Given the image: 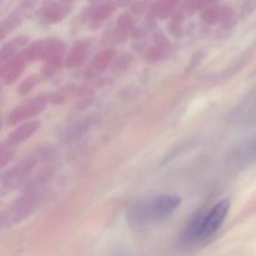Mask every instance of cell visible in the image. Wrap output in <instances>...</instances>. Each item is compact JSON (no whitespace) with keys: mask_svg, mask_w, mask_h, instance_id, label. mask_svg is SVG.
I'll use <instances>...</instances> for the list:
<instances>
[{"mask_svg":"<svg viewBox=\"0 0 256 256\" xmlns=\"http://www.w3.org/2000/svg\"><path fill=\"white\" fill-rule=\"evenodd\" d=\"M182 199L174 195H158L152 199L142 200L130 209L129 220L136 225H148L162 222L172 216Z\"/></svg>","mask_w":256,"mask_h":256,"instance_id":"cell-1","label":"cell"},{"mask_svg":"<svg viewBox=\"0 0 256 256\" xmlns=\"http://www.w3.org/2000/svg\"><path fill=\"white\" fill-rule=\"evenodd\" d=\"M230 202L228 200L220 202L219 204L215 205L212 212L202 218V220H195L188 229L185 234V240L188 242H199V240H205L212 238L218 230L222 228L229 214Z\"/></svg>","mask_w":256,"mask_h":256,"instance_id":"cell-2","label":"cell"}]
</instances>
